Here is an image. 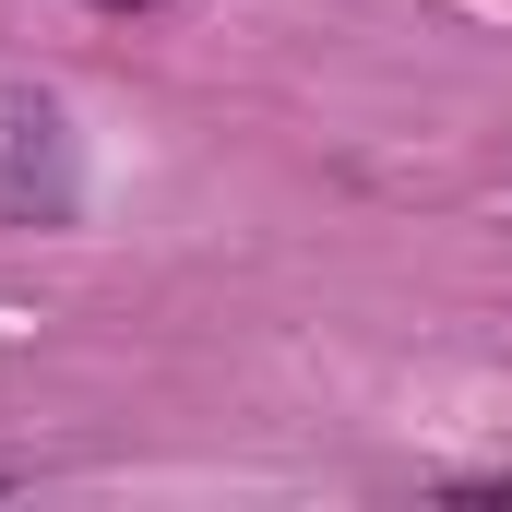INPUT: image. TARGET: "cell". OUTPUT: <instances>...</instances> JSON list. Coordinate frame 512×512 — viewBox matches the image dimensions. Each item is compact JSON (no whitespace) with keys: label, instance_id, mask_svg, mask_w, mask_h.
Instances as JSON below:
<instances>
[{"label":"cell","instance_id":"1","mask_svg":"<svg viewBox=\"0 0 512 512\" xmlns=\"http://www.w3.org/2000/svg\"><path fill=\"white\" fill-rule=\"evenodd\" d=\"M72 120L36 84H0V227H60L72 215Z\"/></svg>","mask_w":512,"mask_h":512},{"label":"cell","instance_id":"2","mask_svg":"<svg viewBox=\"0 0 512 512\" xmlns=\"http://www.w3.org/2000/svg\"><path fill=\"white\" fill-rule=\"evenodd\" d=\"M465 501H489V512H512V477H489V489H465Z\"/></svg>","mask_w":512,"mask_h":512}]
</instances>
